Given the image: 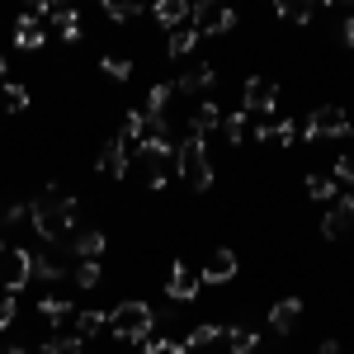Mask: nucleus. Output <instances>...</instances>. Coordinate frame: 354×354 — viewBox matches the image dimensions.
Masks as SVG:
<instances>
[{"label": "nucleus", "mask_w": 354, "mask_h": 354, "mask_svg": "<svg viewBox=\"0 0 354 354\" xmlns=\"http://www.w3.org/2000/svg\"><path fill=\"white\" fill-rule=\"evenodd\" d=\"M62 250H66V245H57V250H43V255H33V274H38V279H48V283H57V279H66V265H62Z\"/></svg>", "instance_id": "16"}, {"label": "nucleus", "mask_w": 354, "mask_h": 354, "mask_svg": "<svg viewBox=\"0 0 354 354\" xmlns=\"http://www.w3.org/2000/svg\"><path fill=\"white\" fill-rule=\"evenodd\" d=\"M100 170L113 175V180H123V175H128V147H123L118 137H109V142L100 147Z\"/></svg>", "instance_id": "14"}, {"label": "nucleus", "mask_w": 354, "mask_h": 354, "mask_svg": "<svg viewBox=\"0 0 354 354\" xmlns=\"http://www.w3.org/2000/svg\"><path fill=\"white\" fill-rule=\"evenodd\" d=\"M322 236H326V241H340V236H345V227H340V218H335L330 208H326V218H322Z\"/></svg>", "instance_id": "36"}, {"label": "nucleus", "mask_w": 354, "mask_h": 354, "mask_svg": "<svg viewBox=\"0 0 354 354\" xmlns=\"http://www.w3.org/2000/svg\"><path fill=\"white\" fill-rule=\"evenodd\" d=\"M5 76H10V66H5V57H0V85H5Z\"/></svg>", "instance_id": "41"}, {"label": "nucleus", "mask_w": 354, "mask_h": 354, "mask_svg": "<svg viewBox=\"0 0 354 354\" xmlns=\"http://www.w3.org/2000/svg\"><path fill=\"white\" fill-rule=\"evenodd\" d=\"M137 15H142V5H113V0H104V19L109 24H128Z\"/></svg>", "instance_id": "30"}, {"label": "nucleus", "mask_w": 354, "mask_h": 354, "mask_svg": "<svg viewBox=\"0 0 354 354\" xmlns=\"http://www.w3.org/2000/svg\"><path fill=\"white\" fill-rule=\"evenodd\" d=\"M189 28L198 33V38L232 33V28H236V10L222 5V0H194V5H189Z\"/></svg>", "instance_id": "3"}, {"label": "nucleus", "mask_w": 354, "mask_h": 354, "mask_svg": "<svg viewBox=\"0 0 354 354\" xmlns=\"http://www.w3.org/2000/svg\"><path fill=\"white\" fill-rule=\"evenodd\" d=\"M43 43H48V28H43V19L19 15V24H15V48H19V53H38Z\"/></svg>", "instance_id": "10"}, {"label": "nucleus", "mask_w": 354, "mask_h": 354, "mask_svg": "<svg viewBox=\"0 0 354 354\" xmlns=\"http://www.w3.org/2000/svg\"><path fill=\"white\" fill-rule=\"evenodd\" d=\"M255 142H279V147H293V142H298V123H293V118H260Z\"/></svg>", "instance_id": "11"}, {"label": "nucleus", "mask_w": 354, "mask_h": 354, "mask_svg": "<svg viewBox=\"0 0 354 354\" xmlns=\"http://www.w3.org/2000/svg\"><path fill=\"white\" fill-rule=\"evenodd\" d=\"M317 137H350V113L340 109V104L312 109L307 123H302V142H317Z\"/></svg>", "instance_id": "4"}, {"label": "nucleus", "mask_w": 354, "mask_h": 354, "mask_svg": "<svg viewBox=\"0 0 354 354\" xmlns=\"http://www.w3.org/2000/svg\"><path fill=\"white\" fill-rule=\"evenodd\" d=\"M330 213H335V218H340V227L350 232V227H354V198H350V194H340V198L330 203Z\"/></svg>", "instance_id": "33"}, {"label": "nucleus", "mask_w": 354, "mask_h": 354, "mask_svg": "<svg viewBox=\"0 0 354 354\" xmlns=\"http://www.w3.org/2000/svg\"><path fill=\"white\" fill-rule=\"evenodd\" d=\"M66 250L81 255V260H100V250H104V232H100V227H81V232H71Z\"/></svg>", "instance_id": "13"}, {"label": "nucleus", "mask_w": 354, "mask_h": 354, "mask_svg": "<svg viewBox=\"0 0 354 354\" xmlns=\"http://www.w3.org/2000/svg\"><path fill=\"white\" fill-rule=\"evenodd\" d=\"M274 104H279V85L270 81V76H250V81L241 85V113L250 118V113H274Z\"/></svg>", "instance_id": "6"}, {"label": "nucleus", "mask_w": 354, "mask_h": 354, "mask_svg": "<svg viewBox=\"0 0 354 354\" xmlns=\"http://www.w3.org/2000/svg\"><path fill=\"white\" fill-rule=\"evenodd\" d=\"M15 312H19V302H15V293H5V298H0V330L15 322Z\"/></svg>", "instance_id": "37"}, {"label": "nucleus", "mask_w": 354, "mask_h": 354, "mask_svg": "<svg viewBox=\"0 0 354 354\" xmlns=\"http://www.w3.org/2000/svg\"><path fill=\"white\" fill-rule=\"evenodd\" d=\"M330 180H335V185H345V189H350V198H354V156H340Z\"/></svg>", "instance_id": "32"}, {"label": "nucleus", "mask_w": 354, "mask_h": 354, "mask_svg": "<svg viewBox=\"0 0 354 354\" xmlns=\"http://www.w3.org/2000/svg\"><path fill=\"white\" fill-rule=\"evenodd\" d=\"M302 322V298H283L270 307V330L274 335H288V330Z\"/></svg>", "instance_id": "12"}, {"label": "nucleus", "mask_w": 354, "mask_h": 354, "mask_svg": "<svg viewBox=\"0 0 354 354\" xmlns=\"http://www.w3.org/2000/svg\"><path fill=\"white\" fill-rule=\"evenodd\" d=\"M100 71H104L109 81H128V76H133V62H128V57H104Z\"/></svg>", "instance_id": "29"}, {"label": "nucleus", "mask_w": 354, "mask_h": 354, "mask_svg": "<svg viewBox=\"0 0 354 354\" xmlns=\"http://www.w3.org/2000/svg\"><path fill=\"white\" fill-rule=\"evenodd\" d=\"M0 250H5V236H0Z\"/></svg>", "instance_id": "43"}, {"label": "nucleus", "mask_w": 354, "mask_h": 354, "mask_svg": "<svg viewBox=\"0 0 354 354\" xmlns=\"http://www.w3.org/2000/svg\"><path fill=\"white\" fill-rule=\"evenodd\" d=\"M279 15H283V19H293V24H312L317 5H298V0H283V5H279Z\"/></svg>", "instance_id": "28"}, {"label": "nucleus", "mask_w": 354, "mask_h": 354, "mask_svg": "<svg viewBox=\"0 0 354 354\" xmlns=\"http://www.w3.org/2000/svg\"><path fill=\"white\" fill-rule=\"evenodd\" d=\"M218 128H222V109L213 104V100H198V104H194V113H189V133L208 137V133H218Z\"/></svg>", "instance_id": "15"}, {"label": "nucleus", "mask_w": 354, "mask_h": 354, "mask_svg": "<svg viewBox=\"0 0 354 354\" xmlns=\"http://www.w3.org/2000/svg\"><path fill=\"white\" fill-rule=\"evenodd\" d=\"M81 350H85V340L81 335H66V330L48 335V345H43V354H81Z\"/></svg>", "instance_id": "25"}, {"label": "nucleus", "mask_w": 354, "mask_h": 354, "mask_svg": "<svg viewBox=\"0 0 354 354\" xmlns=\"http://www.w3.org/2000/svg\"><path fill=\"white\" fill-rule=\"evenodd\" d=\"M213 340H222V326L218 322H203V326H194L189 340H180V345H185V350H208Z\"/></svg>", "instance_id": "23"}, {"label": "nucleus", "mask_w": 354, "mask_h": 354, "mask_svg": "<svg viewBox=\"0 0 354 354\" xmlns=\"http://www.w3.org/2000/svg\"><path fill=\"white\" fill-rule=\"evenodd\" d=\"M227 279H236V250H213L208 265L198 270V283H227Z\"/></svg>", "instance_id": "9"}, {"label": "nucleus", "mask_w": 354, "mask_h": 354, "mask_svg": "<svg viewBox=\"0 0 354 354\" xmlns=\"http://www.w3.org/2000/svg\"><path fill=\"white\" fill-rule=\"evenodd\" d=\"M142 354H189V350H185L180 340H156V335H151V340L142 345Z\"/></svg>", "instance_id": "35"}, {"label": "nucleus", "mask_w": 354, "mask_h": 354, "mask_svg": "<svg viewBox=\"0 0 354 354\" xmlns=\"http://www.w3.org/2000/svg\"><path fill=\"white\" fill-rule=\"evenodd\" d=\"M170 85H175V95H203V100H208L213 85H218V66H213V62H194L189 71H185L180 81H170Z\"/></svg>", "instance_id": "7"}, {"label": "nucleus", "mask_w": 354, "mask_h": 354, "mask_svg": "<svg viewBox=\"0 0 354 354\" xmlns=\"http://www.w3.org/2000/svg\"><path fill=\"white\" fill-rule=\"evenodd\" d=\"M28 279H33V255L19 250V245H5V250H0V283H5L10 293H19Z\"/></svg>", "instance_id": "5"}, {"label": "nucleus", "mask_w": 354, "mask_h": 354, "mask_svg": "<svg viewBox=\"0 0 354 354\" xmlns=\"http://www.w3.org/2000/svg\"><path fill=\"white\" fill-rule=\"evenodd\" d=\"M38 312H43L48 322H53V335H62V326H66V322L76 317V307H71L66 298H57V293H48V298L38 302Z\"/></svg>", "instance_id": "17"}, {"label": "nucleus", "mask_w": 354, "mask_h": 354, "mask_svg": "<svg viewBox=\"0 0 354 354\" xmlns=\"http://www.w3.org/2000/svg\"><path fill=\"white\" fill-rule=\"evenodd\" d=\"M350 137H354V128H350Z\"/></svg>", "instance_id": "44"}, {"label": "nucleus", "mask_w": 354, "mask_h": 354, "mask_svg": "<svg viewBox=\"0 0 354 354\" xmlns=\"http://www.w3.org/2000/svg\"><path fill=\"white\" fill-rule=\"evenodd\" d=\"M10 354H33V350H28V345H15V350H10Z\"/></svg>", "instance_id": "42"}, {"label": "nucleus", "mask_w": 354, "mask_h": 354, "mask_svg": "<svg viewBox=\"0 0 354 354\" xmlns=\"http://www.w3.org/2000/svg\"><path fill=\"white\" fill-rule=\"evenodd\" d=\"M198 288H203V283H198V274H194L189 265H180V260H175L170 274H165V298H170V302H194V298H198Z\"/></svg>", "instance_id": "8"}, {"label": "nucleus", "mask_w": 354, "mask_h": 354, "mask_svg": "<svg viewBox=\"0 0 354 354\" xmlns=\"http://www.w3.org/2000/svg\"><path fill=\"white\" fill-rule=\"evenodd\" d=\"M28 218H33V208H28L24 198H19V203H10V208L0 213V222H5V227H19V222H28Z\"/></svg>", "instance_id": "34"}, {"label": "nucleus", "mask_w": 354, "mask_h": 354, "mask_svg": "<svg viewBox=\"0 0 354 354\" xmlns=\"http://www.w3.org/2000/svg\"><path fill=\"white\" fill-rule=\"evenodd\" d=\"M24 104H28V90L19 81H5V85H0V109H5V113H19Z\"/></svg>", "instance_id": "24"}, {"label": "nucleus", "mask_w": 354, "mask_h": 354, "mask_svg": "<svg viewBox=\"0 0 354 354\" xmlns=\"http://www.w3.org/2000/svg\"><path fill=\"white\" fill-rule=\"evenodd\" d=\"M57 38H62V43H81V24H66Z\"/></svg>", "instance_id": "39"}, {"label": "nucleus", "mask_w": 354, "mask_h": 354, "mask_svg": "<svg viewBox=\"0 0 354 354\" xmlns=\"http://www.w3.org/2000/svg\"><path fill=\"white\" fill-rule=\"evenodd\" d=\"M222 340H227V354H255V345H260V335L250 326H227Z\"/></svg>", "instance_id": "21"}, {"label": "nucleus", "mask_w": 354, "mask_h": 354, "mask_svg": "<svg viewBox=\"0 0 354 354\" xmlns=\"http://www.w3.org/2000/svg\"><path fill=\"white\" fill-rule=\"evenodd\" d=\"M104 326H113V340H123V345H147L156 330V312L147 302H118Z\"/></svg>", "instance_id": "2"}, {"label": "nucleus", "mask_w": 354, "mask_h": 354, "mask_svg": "<svg viewBox=\"0 0 354 354\" xmlns=\"http://www.w3.org/2000/svg\"><path fill=\"white\" fill-rule=\"evenodd\" d=\"M335 38H340V43H345V48L354 53V15H345V19H340V28H335Z\"/></svg>", "instance_id": "38"}, {"label": "nucleus", "mask_w": 354, "mask_h": 354, "mask_svg": "<svg viewBox=\"0 0 354 354\" xmlns=\"http://www.w3.org/2000/svg\"><path fill=\"white\" fill-rule=\"evenodd\" d=\"M322 354H340V340H322Z\"/></svg>", "instance_id": "40"}, {"label": "nucleus", "mask_w": 354, "mask_h": 354, "mask_svg": "<svg viewBox=\"0 0 354 354\" xmlns=\"http://www.w3.org/2000/svg\"><path fill=\"white\" fill-rule=\"evenodd\" d=\"M104 322H109V312H76V335H81V340H90V335L104 326Z\"/></svg>", "instance_id": "26"}, {"label": "nucleus", "mask_w": 354, "mask_h": 354, "mask_svg": "<svg viewBox=\"0 0 354 354\" xmlns=\"http://www.w3.org/2000/svg\"><path fill=\"white\" fill-rule=\"evenodd\" d=\"M302 189H307L312 203H335V198H340V185H335L330 175H307V180H302Z\"/></svg>", "instance_id": "20"}, {"label": "nucleus", "mask_w": 354, "mask_h": 354, "mask_svg": "<svg viewBox=\"0 0 354 354\" xmlns=\"http://www.w3.org/2000/svg\"><path fill=\"white\" fill-rule=\"evenodd\" d=\"M175 170L194 194H203L213 185V165H208V137H198L185 128V137L175 142Z\"/></svg>", "instance_id": "1"}, {"label": "nucleus", "mask_w": 354, "mask_h": 354, "mask_svg": "<svg viewBox=\"0 0 354 354\" xmlns=\"http://www.w3.org/2000/svg\"><path fill=\"white\" fill-rule=\"evenodd\" d=\"M194 48H198V33H194V28H175V33H165V57H170V62H185Z\"/></svg>", "instance_id": "19"}, {"label": "nucleus", "mask_w": 354, "mask_h": 354, "mask_svg": "<svg viewBox=\"0 0 354 354\" xmlns=\"http://www.w3.org/2000/svg\"><path fill=\"white\" fill-rule=\"evenodd\" d=\"M142 137H147V113H128V118H123V133H118V142H123L128 151H137V147H142Z\"/></svg>", "instance_id": "22"}, {"label": "nucleus", "mask_w": 354, "mask_h": 354, "mask_svg": "<svg viewBox=\"0 0 354 354\" xmlns=\"http://www.w3.org/2000/svg\"><path fill=\"white\" fill-rule=\"evenodd\" d=\"M71 279H76L81 288H95V283H100V260H81V265L71 270Z\"/></svg>", "instance_id": "31"}, {"label": "nucleus", "mask_w": 354, "mask_h": 354, "mask_svg": "<svg viewBox=\"0 0 354 354\" xmlns=\"http://www.w3.org/2000/svg\"><path fill=\"white\" fill-rule=\"evenodd\" d=\"M222 137H227L232 147H241L245 142V113H227V118H222Z\"/></svg>", "instance_id": "27"}, {"label": "nucleus", "mask_w": 354, "mask_h": 354, "mask_svg": "<svg viewBox=\"0 0 354 354\" xmlns=\"http://www.w3.org/2000/svg\"><path fill=\"white\" fill-rule=\"evenodd\" d=\"M151 15H156V24H165L170 33H175L180 24H189V0H161Z\"/></svg>", "instance_id": "18"}]
</instances>
